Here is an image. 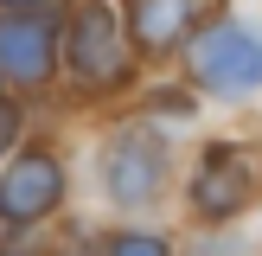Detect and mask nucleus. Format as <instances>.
<instances>
[{"label":"nucleus","mask_w":262,"mask_h":256,"mask_svg":"<svg viewBox=\"0 0 262 256\" xmlns=\"http://www.w3.org/2000/svg\"><path fill=\"white\" fill-rule=\"evenodd\" d=\"M192 77H199L211 96H250L262 90V32L250 19H217L192 38Z\"/></svg>","instance_id":"nucleus-1"},{"label":"nucleus","mask_w":262,"mask_h":256,"mask_svg":"<svg viewBox=\"0 0 262 256\" xmlns=\"http://www.w3.org/2000/svg\"><path fill=\"white\" fill-rule=\"evenodd\" d=\"M64 58L71 77H83L90 90H109L128 77V38H122V13L109 0H83L71 13V32H64Z\"/></svg>","instance_id":"nucleus-2"},{"label":"nucleus","mask_w":262,"mask_h":256,"mask_svg":"<svg viewBox=\"0 0 262 256\" xmlns=\"http://www.w3.org/2000/svg\"><path fill=\"white\" fill-rule=\"evenodd\" d=\"M0 71L19 77V83H45L58 71V26H51V13L19 7V13L0 19Z\"/></svg>","instance_id":"nucleus-3"},{"label":"nucleus","mask_w":262,"mask_h":256,"mask_svg":"<svg viewBox=\"0 0 262 256\" xmlns=\"http://www.w3.org/2000/svg\"><path fill=\"white\" fill-rule=\"evenodd\" d=\"M102 179H109V192H115L122 205L160 199V186H166V154H160V141H154L147 128L115 135V141H109V160H102Z\"/></svg>","instance_id":"nucleus-4"},{"label":"nucleus","mask_w":262,"mask_h":256,"mask_svg":"<svg viewBox=\"0 0 262 256\" xmlns=\"http://www.w3.org/2000/svg\"><path fill=\"white\" fill-rule=\"evenodd\" d=\"M58 199H64V166L51 154H19L0 179V218L13 224H38Z\"/></svg>","instance_id":"nucleus-5"},{"label":"nucleus","mask_w":262,"mask_h":256,"mask_svg":"<svg viewBox=\"0 0 262 256\" xmlns=\"http://www.w3.org/2000/svg\"><path fill=\"white\" fill-rule=\"evenodd\" d=\"M250 192H256V173H250V160H243V147H205L199 173H192V205H199L205 218L243 211Z\"/></svg>","instance_id":"nucleus-6"},{"label":"nucleus","mask_w":262,"mask_h":256,"mask_svg":"<svg viewBox=\"0 0 262 256\" xmlns=\"http://www.w3.org/2000/svg\"><path fill=\"white\" fill-rule=\"evenodd\" d=\"M192 19H199V0H128V32H135L141 51L186 45Z\"/></svg>","instance_id":"nucleus-7"},{"label":"nucleus","mask_w":262,"mask_h":256,"mask_svg":"<svg viewBox=\"0 0 262 256\" xmlns=\"http://www.w3.org/2000/svg\"><path fill=\"white\" fill-rule=\"evenodd\" d=\"M109 256H173V250H166V237H154V230H122V237L109 243Z\"/></svg>","instance_id":"nucleus-8"},{"label":"nucleus","mask_w":262,"mask_h":256,"mask_svg":"<svg viewBox=\"0 0 262 256\" xmlns=\"http://www.w3.org/2000/svg\"><path fill=\"white\" fill-rule=\"evenodd\" d=\"M154 109L173 115V122H192V96H179V90H160V96H154Z\"/></svg>","instance_id":"nucleus-9"},{"label":"nucleus","mask_w":262,"mask_h":256,"mask_svg":"<svg viewBox=\"0 0 262 256\" xmlns=\"http://www.w3.org/2000/svg\"><path fill=\"white\" fill-rule=\"evenodd\" d=\"M13 141H19V109H13V102H0V154H7Z\"/></svg>","instance_id":"nucleus-10"},{"label":"nucleus","mask_w":262,"mask_h":256,"mask_svg":"<svg viewBox=\"0 0 262 256\" xmlns=\"http://www.w3.org/2000/svg\"><path fill=\"white\" fill-rule=\"evenodd\" d=\"M7 7H38V0H7Z\"/></svg>","instance_id":"nucleus-11"},{"label":"nucleus","mask_w":262,"mask_h":256,"mask_svg":"<svg viewBox=\"0 0 262 256\" xmlns=\"http://www.w3.org/2000/svg\"><path fill=\"white\" fill-rule=\"evenodd\" d=\"M64 256H83V250H64Z\"/></svg>","instance_id":"nucleus-12"}]
</instances>
